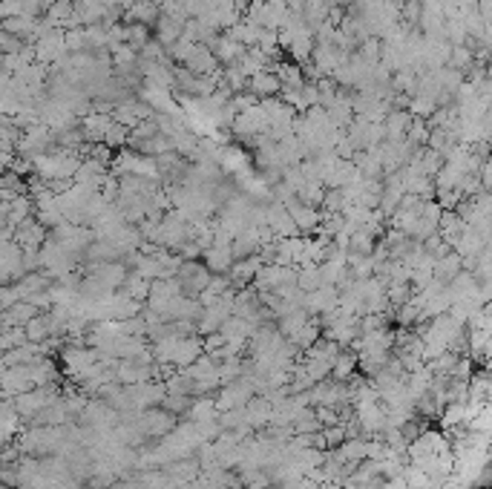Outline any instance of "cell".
<instances>
[{
  "label": "cell",
  "instance_id": "8992f818",
  "mask_svg": "<svg viewBox=\"0 0 492 489\" xmlns=\"http://www.w3.org/2000/svg\"><path fill=\"white\" fill-rule=\"evenodd\" d=\"M41 334H46V320L43 317H35L32 322H26V337L41 340Z\"/></svg>",
  "mask_w": 492,
  "mask_h": 489
},
{
  "label": "cell",
  "instance_id": "5b68a950",
  "mask_svg": "<svg viewBox=\"0 0 492 489\" xmlns=\"http://www.w3.org/2000/svg\"><path fill=\"white\" fill-rule=\"evenodd\" d=\"M231 248H225V244H216L213 251H207V262H210V268H216V271H222V268H227L231 265Z\"/></svg>",
  "mask_w": 492,
  "mask_h": 489
},
{
  "label": "cell",
  "instance_id": "ba28073f",
  "mask_svg": "<svg viewBox=\"0 0 492 489\" xmlns=\"http://www.w3.org/2000/svg\"><path fill=\"white\" fill-rule=\"evenodd\" d=\"M98 3H101V0H98Z\"/></svg>",
  "mask_w": 492,
  "mask_h": 489
},
{
  "label": "cell",
  "instance_id": "277c9868",
  "mask_svg": "<svg viewBox=\"0 0 492 489\" xmlns=\"http://www.w3.org/2000/svg\"><path fill=\"white\" fill-rule=\"evenodd\" d=\"M153 38H150V26H144V23H127V43L133 46V49H141L150 43Z\"/></svg>",
  "mask_w": 492,
  "mask_h": 489
},
{
  "label": "cell",
  "instance_id": "6da1fadb",
  "mask_svg": "<svg viewBox=\"0 0 492 489\" xmlns=\"http://www.w3.org/2000/svg\"><path fill=\"white\" fill-rule=\"evenodd\" d=\"M161 6L156 0H136L133 6L124 12V23H144V26H158L161 21Z\"/></svg>",
  "mask_w": 492,
  "mask_h": 489
},
{
  "label": "cell",
  "instance_id": "3957f363",
  "mask_svg": "<svg viewBox=\"0 0 492 489\" xmlns=\"http://www.w3.org/2000/svg\"><path fill=\"white\" fill-rule=\"evenodd\" d=\"M248 90L262 101V98H274L276 92H283V81H280V75H276V72L262 70L259 75H254V78L248 81Z\"/></svg>",
  "mask_w": 492,
  "mask_h": 489
},
{
  "label": "cell",
  "instance_id": "52a82bcc",
  "mask_svg": "<svg viewBox=\"0 0 492 489\" xmlns=\"http://www.w3.org/2000/svg\"><path fill=\"white\" fill-rule=\"evenodd\" d=\"M351 248H354L357 253H369V251H371V242H369L366 233H357V236L351 239Z\"/></svg>",
  "mask_w": 492,
  "mask_h": 489
},
{
  "label": "cell",
  "instance_id": "7a4b0ae2",
  "mask_svg": "<svg viewBox=\"0 0 492 489\" xmlns=\"http://www.w3.org/2000/svg\"><path fill=\"white\" fill-rule=\"evenodd\" d=\"M185 70H190L193 75H216L219 72V58L213 55V49L207 46H196V52L190 55V61L185 63Z\"/></svg>",
  "mask_w": 492,
  "mask_h": 489
}]
</instances>
